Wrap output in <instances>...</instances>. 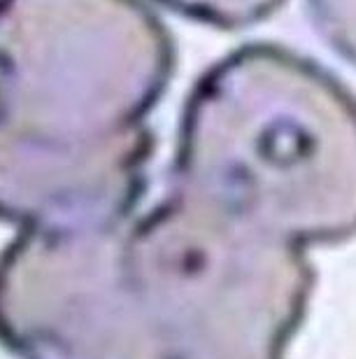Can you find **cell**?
<instances>
[{"instance_id": "3", "label": "cell", "mask_w": 356, "mask_h": 359, "mask_svg": "<svg viewBox=\"0 0 356 359\" xmlns=\"http://www.w3.org/2000/svg\"><path fill=\"white\" fill-rule=\"evenodd\" d=\"M126 266L180 359H275L305 292L282 236L189 194L142 229Z\"/></svg>"}, {"instance_id": "2", "label": "cell", "mask_w": 356, "mask_h": 359, "mask_svg": "<svg viewBox=\"0 0 356 359\" xmlns=\"http://www.w3.org/2000/svg\"><path fill=\"white\" fill-rule=\"evenodd\" d=\"M175 173L182 194L282 238L345 231L354 217V96L291 49L238 47L189 91Z\"/></svg>"}, {"instance_id": "4", "label": "cell", "mask_w": 356, "mask_h": 359, "mask_svg": "<svg viewBox=\"0 0 356 359\" xmlns=\"http://www.w3.org/2000/svg\"><path fill=\"white\" fill-rule=\"evenodd\" d=\"M0 336L26 359H163L119 238L38 226L0 262Z\"/></svg>"}, {"instance_id": "1", "label": "cell", "mask_w": 356, "mask_h": 359, "mask_svg": "<svg viewBox=\"0 0 356 359\" xmlns=\"http://www.w3.org/2000/svg\"><path fill=\"white\" fill-rule=\"evenodd\" d=\"M175 42L145 0H0V215L112 217L138 194Z\"/></svg>"}, {"instance_id": "6", "label": "cell", "mask_w": 356, "mask_h": 359, "mask_svg": "<svg viewBox=\"0 0 356 359\" xmlns=\"http://www.w3.org/2000/svg\"><path fill=\"white\" fill-rule=\"evenodd\" d=\"M319 33L340 56L354 54V0H310Z\"/></svg>"}, {"instance_id": "5", "label": "cell", "mask_w": 356, "mask_h": 359, "mask_svg": "<svg viewBox=\"0 0 356 359\" xmlns=\"http://www.w3.org/2000/svg\"><path fill=\"white\" fill-rule=\"evenodd\" d=\"M191 21L222 28V31H242L270 19L287 0H156Z\"/></svg>"}]
</instances>
